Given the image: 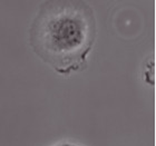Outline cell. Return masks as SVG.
<instances>
[{
    "label": "cell",
    "mask_w": 156,
    "mask_h": 146,
    "mask_svg": "<svg viewBox=\"0 0 156 146\" xmlns=\"http://www.w3.org/2000/svg\"><path fill=\"white\" fill-rule=\"evenodd\" d=\"M97 37L93 8L79 0H48L29 27V45L57 74L84 70Z\"/></svg>",
    "instance_id": "obj_1"
},
{
    "label": "cell",
    "mask_w": 156,
    "mask_h": 146,
    "mask_svg": "<svg viewBox=\"0 0 156 146\" xmlns=\"http://www.w3.org/2000/svg\"><path fill=\"white\" fill-rule=\"evenodd\" d=\"M51 146H81V145H78L76 143H72V142H60V143H57Z\"/></svg>",
    "instance_id": "obj_2"
}]
</instances>
